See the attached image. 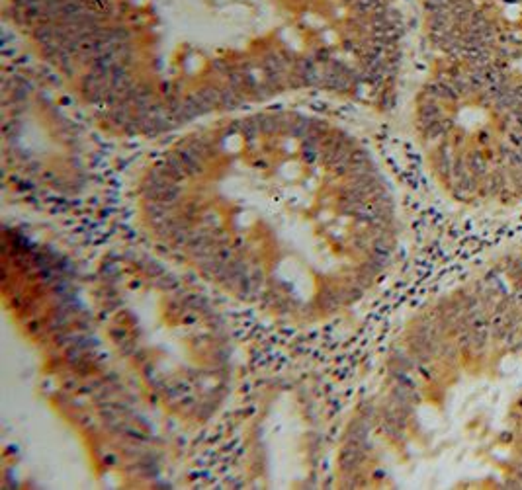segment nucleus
<instances>
[{"label":"nucleus","instance_id":"3","mask_svg":"<svg viewBox=\"0 0 522 490\" xmlns=\"http://www.w3.org/2000/svg\"><path fill=\"white\" fill-rule=\"evenodd\" d=\"M417 8L438 57L419 102L440 114L475 98L501 116L522 59V0H417Z\"/></svg>","mask_w":522,"mask_h":490},{"label":"nucleus","instance_id":"1","mask_svg":"<svg viewBox=\"0 0 522 490\" xmlns=\"http://www.w3.org/2000/svg\"><path fill=\"white\" fill-rule=\"evenodd\" d=\"M104 128L163 135L270 100L392 96L401 0H4Z\"/></svg>","mask_w":522,"mask_h":490},{"label":"nucleus","instance_id":"2","mask_svg":"<svg viewBox=\"0 0 522 490\" xmlns=\"http://www.w3.org/2000/svg\"><path fill=\"white\" fill-rule=\"evenodd\" d=\"M139 207L202 272L294 316L355 301L394 250V197L370 151L297 112L196 125L145 172Z\"/></svg>","mask_w":522,"mask_h":490}]
</instances>
